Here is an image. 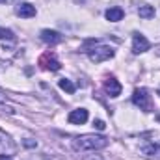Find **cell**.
I'll list each match as a JSON object with an SVG mask.
<instances>
[{
  "mask_svg": "<svg viewBox=\"0 0 160 160\" xmlns=\"http://www.w3.org/2000/svg\"><path fill=\"white\" fill-rule=\"evenodd\" d=\"M108 145V138L97 134H84L73 140V147L77 151H99Z\"/></svg>",
  "mask_w": 160,
  "mask_h": 160,
  "instance_id": "6da1fadb",
  "label": "cell"
},
{
  "mask_svg": "<svg viewBox=\"0 0 160 160\" xmlns=\"http://www.w3.org/2000/svg\"><path fill=\"white\" fill-rule=\"evenodd\" d=\"M132 102H134L140 110H143V112H151V110H153V101H151V95H149V91H147L145 88L134 89Z\"/></svg>",
  "mask_w": 160,
  "mask_h": 160,
  "instance_id": "7a4b0ae2",
  "label": "cell"
},
{
  "mask_svg": "<svg viewBox=\"0 0 160 160\" xmlns=\"http://www.w3.org/2000/svg\"><path fill=\"white\" fill-rule=\"evenodd\" d=\"M114 54H116V50L112 47H106V45H101V47H95V48L88 50L89 60L95 62V63H101L104 60H110V58H114Z\"/></svg>",
  "mask_w": 160,
  "mask_h": 160,
  "instance_id": "3957f363",
  "label": "cell"
},
{
  "mask_svg": "<svg viewBox=\"0 0 160 160\" xmlns=\"http://www.w3.org/2000/svg\"><path fill=\"white\" fill-rule=\"evenodd\" d=\"M39 65L43 69H47V71H58L62 67V63L58 62V58H56L54 52H45L39 58Z\"/></svg>",
  "mask_w": 160,
  "mask_h": 160,
  "instance_id": "277c9868",
  "label": "cell"
},
{
  "mask_svg": "<svg viewBox=\"0 0 160 160\" xmlns=\"http://www.w3.org/2000/svg\"><path fill=\"white\" fill-rule=\"evenodd\" d=\"M15 149H17V145L13 143V140H11L4 130H0V155L11 157V155L15 153Z\"/></svg>",
  "mask_w": 160,
  "mask_h": 160,
  "instance_id": "5b68a950",
  "label": "cell"
},
{
  "mask_svg": "<svg viewBox=\"0 0 160 160\" xmlns=\"http://www.w3.org/2000/svg\"><path fill=\"white\" fill-rule=\"evenodd\" d=\"M149 47H151V43L147 41L145 36H142V34H132V52L134 54H142V52H145V50H149Z\"/></svg>",
  "mask_w": 160,
  "mask_h": 160,
  "instance_id": "8992f818",
  "label": "cell"
},
{
  "mask_svg": "<svg viewBox=\"0 0 160 160\" xmlns=\"http://www.w3.org/2000/svg\"><path fill=\"white\" fill-rule=\"evenodd\" d=\"M104 91L110 95V97H118L121 95V84L118 82L116 77H108L104 80Z\"/></svg>",
  "mask_w": 160,
  "mask_h": 160,
  "instance_id": "52a82bcc",
  "label": "cell"
},
{
  "mask_svg": "<svg viewBox=\"0 0 160 160\" xmlns=\"http://www.w3.org/2000/svg\"><path fill=\"white\" fill-rule=\"evenodd\" d=\"M88 110L86 108H78V110H73L71 114H69V118H67V121L69 123H73V125H84L86 121H88Z\"/></svg>",
  "mask_w": 160,
  "mask_h": 160,
  "instance_id": "ba28073f",
  "label": "cell"
},
{
  "mask_svg": "<svg viewBox=\"0 0 160 160\" xmlns=\"http://www.w3.org/2000/svg\"><path fill=\"white\" fill-rule=\"evenodd\" d=\"M142 153L145 157H149L151 160H160V142H153L149 145H143Z\"/></svg>",
  "mask_w": 160,
  "mask_h": 160,
  "instance_id": "9c48e42d",
  "label": "cell"
},
{
  "mask_svg": "<svg viewBox=\"0 0 160 160\" xmlns=\"http://www.w3.org/2000/svg\"><path fill=\"white\" fill-rule=\"evenodd\" d=\"M41 39L48 45H58L63 41V38H62V34H58L54 30H41Z\"/></svg>",
  "mask_w": 160,
  "mask_h": 160,
  "instance_id": "30bf717a",
  "label": "cell"
},
{
  "mask_svg": "<svg viewBox=\"0 0 160 160\" xmlns=\"http://www.w3.org/2000/svg\"><path fill=\"white\" fill-rule=\"evenodd\" d=\"M15 13H17L19 17H24V19L34 17V15H36V6H32V4H28V2H22V4H19V6L15 8Z\"/></svg>",
  "mask_w": 160,
  "mask_h": 160,
  "instance_id": "8fae6325",
  "label": "cell"
},
{
  "mask_svg": "<svg viewBox=\"0 0 160 160\" xmlns=\"http://www.w3.org/2000/svg\"><path fill=\"white\" fill-rule=\"evenodd\" d=\"M104 15H106V19L110 22H119L121 19H123V15H125V11L121 8H110V9H106Z\"/></svg>",
  "mask_w": 160,
  "mask_h": 160,
  "instance_id": "7c38bea8",
  "label": "cell"
},
{
  "mask_svg": "<svg viewBox=\"0 0 160 160\" xmlns=\"http://www.w3.org/2000/svg\"><path fill=\"white\" fill-rule=\"evenodd\" d=\"M138 15H140L142 19H151V17H155V8L149 6V4H142V6L138 8Z\"/></svg>",
  "mask_w": 160,
  "mask_h": 160,
  "instance_id": "4fadbf2b",
  "label": "cell"
},
{
  "mask_svg": "<svg viewBox=\"0 0 160 160\" xmlns=\"http://www.w3.org/2000/svg\"><path fill=\"white\" fill-rule=\"evenodd\" d=\"M60 88H62L63 91H67V93H75V91H77V86H75L69 78H62L60 80Z\"/></svg>",
  "mask_w": 160,
  "mask_h": 160,
  "instance_id": "5bb4252c",
  "label": "cell"
},
{
  "mask_svg": "<svg viewBox=\"0 0 160 160\" xmlns=\"http://www.w3.org/2000/svg\"><path fill=\"white\" fill-rule=\"evenodd\" d=\"M0 112H6V114H13L15 110L11 106H6V95L0 91Z\"/></svg>",
  "mask_w": 160,
  "mask_h": 160,
  "instance_id": "9a60e30c",
  "label": "cell"
},
{
  "mask_svg": "<svg viewBox=\"0 0 160 160\" xmlns=\"http://www.w3.org/2000/svg\"><path fill=\"white\" fill-rule=\"evenodd\" d=\"M0 39H13V32L6 30V28H0Z\"/></svg>",
  "mask_w": 160,
  "mask_h": 160,
  "instance_id": "2e32d148",
  "label": "cell"
},
{
  "mask_svg": "<svg viewBox=\"0 0 160 160\" xmlns=\"http://www.w3.org/2000/svg\"><path fill=\"white\" fill-rule=\"evenodd\" d=\"M93 127H95L97 130H104V121L97 119V121H95V123H93Z\"/></svg>",
  "mask_w": 160,
  "mask_h": 160,
  "instance_id": "e0dca14e",
  "label": "cell"
},
{
  "mask_svg": "<svg viewBox=\"0 0 160 160\" xmlns=\"http://www.w3.org/2000/svg\"><path fill=\"white\" fill-rule=\"evenodd\" d=\"M22 143H24V147H38V142H34V140H24Z\"/></svg>",
  "mask_w": 160,
  "mask_h": 160,
  "instance_id": "ac0fdd59",
  "label": "cell"
},
{
  "mask_svg": "<svg viewBox=\"0 0 160 160\" xmlns=\"http://www.w3.org/2000/svg\"><path fill=\"white\" fill-rule=\"evenodd\" d=\"M84 160H102V158H101L99 155H91V157H86Z\"/></svg>",
  "mask_w": 160,
  "mask_h": 160,
  "instance_id": "d6986e66",
  "label": "cell"
},
{
  "mask_svg": "<svg viewBox=\"0 0 160 160\" xmlns=\"http://www.w3.org/2000/svg\"><path fill=\"white\" fill-rule=\"evenodd\" d=\"M11 2H17V0H0V4H11Z\"/></svg>",
  "mask_w": 160,
  "mask_h": 160,
  "instance_id": "ffe728a7",
  "label": "cell"
},
{
  "mask_svg": "<svg viewBox=\"0 0 160 160\" xmlns=\"http://www.w3.org/2000/svg\"><path fill=\"white\" fill-rule=\"evenodd\" d=\"M0 160H13L11 157H6V155H0Z\"/></svg>",
  "mask_w": 160,
  "mask_h": 160,
  "instance_id": "44dd1931",
  "label": "cell"
},
{
  "mask_svg": "<svg viewBox=\"0 0 160 160\" xmlns=\"http://www.w3.org/2000/svg\"><path fill=\"white\" fill-rule=\"evenodd\" d=\"M38 160H47V158H38Z\"/></svg>",
  "mask_w": 160,
  "mask_h": 160,
  "instance_id": "7402d4cb",
  "label": "cell"
},
{
  "mask_svg": "<svg viewBox=\"0 0 160 160\" xmlns=\"http://www.w3.org/2000/svg\"><path fill=\"white\" fill-rule=\"evenodd\" d=\"M158 95H160V89H158Z\"/></svg>",
  "mask_w": 160,
  "mask_h": 160,
  "instance_id": "603a6c76",
  "label": "cell"
}]
</instances>
